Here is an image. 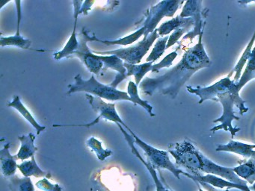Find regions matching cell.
I'll list each match as a JSON object with an SVG mask.
<instances>
[{"label": "cell", "mask_w": 255, "mask_h": 191, "mask_svg": "<svg viewBox=\"0 0 255 191\" xmlns=\"http://www.w3.org/2000/svg\"><path fill=\"white\" fill-rule=\"evenodd\" d=\"M203 33L199 35L198 43L185 52L177 65L162 76L147 77L141 82L140 89L143 94L152 96L159 93L175 98L182 87L197 71L211 66V60L203 45Z\"/></svg>", "instance_id": "cell-1"}, {"label": "cell", "mask_w": 255, "mask_h": 191, "mask_svg": "<svg viewBox=\"0 0 255 191\" xmlns=\"http://www.w3.org/2000/svg\"><path fill=\"white\" fill-rule=\"evenodd\" d=\"M187 91L191 94H195L200 97L199 104H202L205 100H213L219 101L223 107V113L219 119L213 122H221L220 125L215 126L210 131L216 132L218 130L223 129L225 131H230L231 137L234 138L235 134L240 131V128H234L232 125L233 120H239L240 117L236 116L234 110V106H237L242 115L249 110L245 106L246 101L240 96V90L238 84L231 81L230 78H225L214 85L207 88L197 87L196 88L191 86L186 87Z\"/></svg>", "instance_id": "cell-2"}, {"label": "cell", "mask_w": 255, "mask_h": 191, "mask_svg": "<svg viewBox=\"0 0 255 191\" xmlns=\"http://www.w3.org/2000/svg\"><path fill=\"white\" fill-rule=\"evenodd\" d=\"M168 152L175 159V165L186 169L192 176H200L202 173L216 175L237 185H247V182L234 173V169L215 164L186 140L169 145Z\"/></svg>", "instance_id": "cell-3"}, {"label": "cell", "mask_w": 255, "mask_h": 191, "mask_svg": "<svg viewBox=\"0 0 255 191\" xmlns=\"http://www.w3.org/2000/svg\"><path fill=\"white\" fill-rule=\"evenodd\" d=\"M75 83L68 85L67 95H71L74 93L86 92L91 95L96 96L99 98H105L110 101H129L130 97L128 93L119 91L116 88L100 83L92 75L89 80H86L78 74L74 77Z\"/></svg>", "instance_id": "cell-4"}, {"label": "cell", "mask_w": 255, "mask_h": 191, "mask_svg": "<svg viewBox=\"0 0 255 191\" xmlns=\"http://www.w3.org/2000/svg\"><path fill=\"white\" fill-rule=\"evenodd\" d=\"M160 36L156 28L153 32L150 33L147 37H144L142 40L136 44L125 48V49H116V50L106 51V52H98L93 51V53L100 54L101 55H116L121 59L129 64H138L141 62L143 57L147 53L150 48L153 45V42L159 39Z\"/></svg>", "instance_id": "cell-5"}, {"label": "cell", "mask_w": 255, "mask_h": 191, "mask_svg": "<svg viewBox=\"0 0 255 191\" xmlns=\"http://www.w3.org/2000/svg\"><path fill=\"white\" fill-rule=\"evenodd\" d=\"M128 130L130 132L131 135L133 137L135 143H136L144 150V153L147 156V162L150 163L153 168L158 169V170L164 169V170H169L177 179H180V174H183L184 172L171 162L168 152L163 150H159V149L150 146L145 142L141 140L133 131H132L130 128H129Z\"/></svg>", "instance_id": "cell-6"}, {"label": "cell", "mask_w": 255, "mask_h": 191, "mask_svg": "<svg viewBox=\"0 0 255 191\" xmlns=\"http://www.w3.org/2000/svg\"><path fill=\"white\" fill-rule=\"evenodd\" d=\"M184 1L173 0V1H159L156 5L150 7L145 13V16L143 27L146 29L144 37H147L150 33L153 32L156 29V25L160 22L161 19L165 16H174L175 12L180 8Z\"/></svg>", "instance_id": "cell-7"}, {"label": "cell", "mask_w": 255, "mask_h": 191, "mask_svg": "<svg viewBox=\"0 0 255 191\" xmlns=\"http://www.w3.org/2000/svg\"><path fill=\"white\" fill-rule=\"evenodd\" d=\"M86 99L89 101L92 109L96 113L99 114V116L97 117L95 120L92 121L90 123L83 124V125H53V127H63V126H79V127H89L93 126L100 122L101 119H106L107 121L116 122V124L119 123L124 125L127 129L129 127L126 125L122 120V118L118 113L116 108V104L115 103H107L102 100V98L99 97L93 96L91 94H86Z\"/></svg>", "instance_id": "cell-8"}, {"label": "cell", "mask_w": 255, "mask_h": 191, "mask_svg": "<svg viewBox=\"0 0 255 191\" xmlns=\"http://www.w3.org/2000/svg\"><path fill=\"white\" fill-rule=\"evenodd\" d=\"M92 41L91 34L83 28L81 34L79 36V48L71 57H77L91 73L98 74L103 70L104 64L98 58V55L94 54L88 46L87 43Z\"/></svg>", "instance_id": "cell-9"}, {"label": "cell", "mask_w": 255, "mask_h": 191, "mask_svg": "<svg viewBox=\"0 0 255 191\" xmlns=\"http://www.w3.org/2000/svg\"><path fill=\"white\" fill-rule=\"evenodd\" d=\"M202 1H187L183 6V10L180 16L183 18L192 17L195 20V26L193 29L191 30L186 35L183 37V40L189 39L192 42L194 37L197 35H201L204 32V26L206 22H203V19L207 17L209 10L207 8H203Z\"/></svg>", "instance_id": "cell-10"}, {"label": "cell", "mask_w": 255, "mask_h": 191, "mask_svg": "<svg viewBox=\"0 0 255 191\" xmlns=\"http://www.w3.org/2000/svg\"><path fill=\"white\" fill-rule=\"evenodd\" d=\"M83 3V1H73L74 7V19H75L74 30H73L72 34H71L69 40L67 42L66 45H65L63 49L59 51V52H55L54 55H53V58L56 60H60L63 58L71 57L79 48L80 43H79V40L77 38V25L78 16L80 15V10Z\"/></svg>", "instance_id": "cell-11"}, {"label": "cell", "mask_w": 255, "mask_h": 191, "mask_svg": "<svg viewBox=\"0 0 255 191\" xmlns=\"http://www.w3.org/2000/svg\"><path fill=\"white\" fill-rule=\"evenodd\" d=\"M98 55L99 59L104 63V68L112 69V70H116L118 72V74L116 75L114 81L110 84V86L113 88H117L118 85L127 79V70L125 67V63L123 62V60L119 58V57L116 55Z\"/></svg>", "instance_id": "cell-12"}, {"label": "cell", "mask_w": 255, "mask_h": 191, "mask_svg": "<svg viewBox=\"0 0 255 191\" xmlns=\"http://www.w3.org/2000/svg\"><path fill=\"white\" fill-rule=\"evenodd\" d=\"M101 184L108 191H135V184L132 179H128L125 176H116L109 174L104 176Z\"/></svg>", "instance_id": "cell-13"}, {"label": "cell", "mask_w": 255, "mask_h": 191, "mask_svg": "<svg viewBox=\"0 0 255 191\" xmlns=\"http://www.w3.org/2000/svg\"><path fill=\"white\" fill-rule=\"evenodd\" d=\"M10 143H7L3 149L0 151V161H1V172L7 179L16 176L17 166V158L16 155H11L9 152Z\"/></svg>", "instance_id": "cell-14"}, {"label": "cell", "mask_w": 255, "mask_h": 191, "mask_svg": "<svg viewBox=\"0 0 255 191\" xmlns=\"http://www.w3.org/2000/svg\"><path fill=\"white\" fill-rule=\"evenodd\" d=\"M183 175L193 179V180L196 181V182H199L201 184H210V185H213V186L219 187V188H221L228 187V188H238V189L242 190L243 191H251L250 188H248L247 185L244 186V185H237V184L233 183V182H229V181L219 179V178L216 177V176H213V175L208 174L207 176H195L188 174L186 173H183Z\"/></svg>", "instance_id": "cell-15"}, {"label": "cell", "mask_w": 255, "mask_h": 191, "mask_svg": "<svg viewBox=\"0 0 255 191\" xmlns=\"http://www.w3.org/2000/svg\"><path fill=\"white\" fill-rule=\"evenodd\" d=\"M195 26V20L193 18H183L179 15L177 17L173 18L171 20L162 23L158 29L159 35L162 37V36L168 35L171 31H175L176 29L182 27Z\"/></svg>", "instance_id": "cell-16"}, {"label": "cell", "mask_w": 255, "mask_h": 191, "mask_svg": "<svg viewBox=\"0 0 255 191\" xmlns=\"http://www.w3.org/2000/svg\"><path fill=\"white\" fill-rule=\"evenodd\" d=\"M7 105L8 107H13V108L15 109L16 110H17L18 113H20V114L29 122V124H31V125L34 127V128H35V130L37 131V134L38 135H39L41 134V132L44 131L45 130L46 127L44 125H41L38 122H37L36 119L33 117L32 114H31L30 112L29 111L27 108L25 107L24 104L22 103L21 100H20V97L19 96H15L13 98L12 101H10L9 103L7 104Z\"/></svg>", "instance_id": "cell-17"}, {"label": "cell", "mask_w": 255, "mask_h": 191, "mask_svg": "<svg viewBox=\"0 0 255 191\" xmlns=\"http://www.w3.org/2000/svg\"><path fill=\"white\" fill-rule=\"evenodd\" d=\"M36 137L35 134L30 133L28 135H22L18 137L21 143L20 150L16 155L17 159L24 161L28 158L35 156V152L38 151V147L35 146V140Z\"/></svg>", "instance_id": "cell-18"}, {"label": "cell", "mask_w": 255, "mask_h": 191, "mask_svg": "<svg viewBox=\"0 0 255 191\" xmlns=\"http://www.w3.org/2000/svg\"><path fill=\"white\" fill-rule=\"evenodd\" d=\"M255 149V144H246V143L231 140L228 144L220 145L218 146L216 151L217 152H234V153L250 158L251 157L255 156V151L253 150Z\"/></svg>", "instance_id": "cell-19"}, {"label": "cell", "mask_w": 255, "mask_h": 191, "mask_svg": "<svg viewBox=\"0 0 255 191\" xmlns=\"http://www.w3.org/2000/svg\"><path fill=\"white\" fill-rule=\"evenodd\" d=\"M17 168L21 172L23 177L30 178L31 176H35L36 178H47V176L51 177L50 173H47V172L40 168L35 161V156L32 157L29 161H23L21 164H18Z\"/></svg>", "instance_id": "cell-20"}, {"label": "cell", "mask_w": 255, "mask_h": 191, "mask_svg": "<svg viewBox=\"0 0 255 191\" xmlns=\"http://www.w3.org/2000/svg\"><path fill=\"white\" fill-rule=\"evenodd\" d=\"M125 67L127 70V76H133L135 85L138 86L146 74L151 71L153 68V62H146L142 64H129L125 63Z\"/></svg>", "instance_id": "cell-21"}, {"label": "cell", "mask_w": 255, "mask_h": 191, "mask_svg": "<svg viewBox=\"0 0 255 191\" xmlns=\"http://www.w3.org/2000/svg\"><path fill=\"white\" fill-rule=\"evenodd\" d=\"M146 29L144 27H141L140 29L137 30L135 32L129 35L126 36L123 38L119 39V40H100L98 37L95 36V34H92L91 35L92 37V41L101 42V43H104L106 45H122V46H128V45L132 44L134 42L136 41L138 39H139L143 34H145Z\"/></svg>", "instance_id": "cell-22"}, {"label": "cell", "mask_w": 255, "mask_h": 191, "mask_svg": "<svg viewBox=\"0 0 255 191\" xmlns=\"http://www.w3.org/2000/svg\"><path fill=\"white\" fill-rule=\"evenodd\" d=\"M255 34H253L252 40L249 42V45H248L247 47H246V50L243 52L241 58L239 60L237 65L231 70V73L228 74V78H231V76H233V74L236 73L235 77H234V80H233L236 84H238L239 82H240V79H241L242 70H243V67H244L246 63L247 62L248 60H249V58H250L252 51V46H253L254 43H255Z\"/></svg>", "instance_id": "cell-23"}, {"label": "cell", "mask_w": 255, "mask_h": 191, "mask_svg": "<svg viewBox=\"0 0 255 191\" xmlns=\"http://www.w3.org/2000/svg\"><path fill=\"white\" fill-rule=\"evenodd\" d=\"M234 171L237 176L246 179L249 183H253L255 181V156L251 157L247 161L234 168Z\"/></svg>", "instance_id": "cell-24"}, {"label": "cell", "mask_w": 255, "mask_h": 191, "mask_svg": "<svg viewBox=\"0 0 255 191\" xmlns=\"http://www.w3.org/2000/svg\"><path fill=\"white\" fill-rule=\"evenodd\" d=\"M8 179L11 191H35V187L30 178L20 177L16 175Z\"/></svg>", "instance_id": "cell-25"}, {"label": "cell", "mask_w": 255, "mask_h": 191, "mask_svg": "<svg viewBox=\"0 0 255 191\" xmlns=\"http://www.w3.org/2000/svg\"><path fill=\"white\" fill-rule=\"evenodd\" d=\"M128 94L129 96L130 97L132 102L144 107L147 110V113L150 114V116H155L154 113H153V107L147 101L140 98L139 96H138V86L132 81L129 82V84H128Z\"/></svg>", "instance_id": "cell-26"}, {"label": "cell", "mask_w": 255, "mask_h": 191, "mask_svg": "<svg viewBox=\"0 0 255 191\" xmlns=\"http://www.w3.org/2000/svg\"><path fill=\"white\" fill-rule=\"evenodd\" d=\"M255 79V46L252 51L250 58L248 61L247 66L244 73L242 75L241 79L238 83L239 90H241L248 82Z\"/></svg>", "instance_id": "cell-27"}, {"label": "cell", "mask_w": 255, "mask_h": 191, "mask_svg": "<svg viewBox=\"0 0 255 191\" xmlns=\"http://www.w3.org/2000/svg\"><path fill=\"white\" fill-rule=\"evenodd\" d=\"M86 145L89 149H92L95 155H97V158L101 161H104L109 157L112 156L113 155V152L110 149H105L103 148L102 143L98 139L95 137H90L86 141Z\"/></svg>", "instance_id": "cell-28"}, {"label": "cell", "mask_w": 255, "mask_h": 191, "mask_svg": "<svg viewBox=\"0 0 255 191\" xmlns=\"http://www.w3.org/2000/svg\"><path fill=\"white\" fill-rule=\"evenodd\" d=\"M32 41L29 39L24 38L23 36H10V37H0V46L4 47L6 46H14L21 49H30Z\"/></svg>", "instance_id": "cell-29"}, {"label": "cell", "mask_w": 255, "mask_h": 191, "mask_svg": "<svg viewBox=\"0 0 255 191\" xmlns=\"http://www.w3.org/2000/svg\"><path fill=\"white\" fill-rule=\"evenodd\" d=\"M168 39H169V37H168V36L158 39L154 47L153 48L150 55L146 59L147 62L153 63L163 55L165 49H166Z\"/></svg>", "instance_id": "cell-30"}, {"label": "cell", "mask_w": 255, "mask_h": 191, "mask_svg": "<svg viewBox=\"0 0 255 191\" xmlns=\"http://www.w3.org/2000/svg\"><path fill=\"white\" fill-rule=\"evenodd\" d=\"M178 49H177V50L174 51V52L168 54L160 62L158 63V64H153L151 71L153 72V73H158L161 69L168 68L170 66L172 65L173 61L177 58V55H178V54H177V50H178Z\"/></svg>", "instance_id": "cell-31"}, {"label": "cell", "mask_w": 255, "mask_h": 191, "mask_svg": "<svg viewBox=\"0 0 255 191\" xmlns=\"http://www.w3.org/2000/svg\"><path fill=\"white\" fill-rule=\"evenodd\" d=\"M36 188L42 191H62V187L58 184H52L47 178H43L36 184Z\"/></svg>", "instance_id": "cell-32"}, {"label": "cell", "mask_w": 255, "mask_h": 191, "mask_svg": "<svg viewBox=\"0 0 255 191\" xmlns=\"http://www.w3.org/2000/svg\"><path fill=\"white\" fill-rule=\"evenodd\" d=\"M190 29V27H182V28H179L176 29L175 31L171 34L169 39H168L166 49H168V48L172 46L173 45L175 44V43L178 41L179 39L181 37V36L183 35V34H185V33L188 32V31L189 32V31H191Z\"/></svg>", "instance_id": "cell-33"}, {"label": "cell", "mask_w": 255, "mask_h": 191, "mask_svg": "<svg viewBox=\"0 0 255 191\" xmlns=\"http://www.w3.org/2000/svg\"><path fill=\"white\" fill-rule=\"evenodd\" d=\"M95 1H84L82 4L81 8L80 10V14L87 15L89 10L92 8V6L95 4Z\"/></svg>", "instance_id": "cell-34"}, {"label": "cell", "mask_w": 255, "mask_h": 191, "mask_svg": "<svg viewBox=\"0 0 255 191\" xmlns=\"http://www.w3.org/2000/svg\"><path fill=\"white\" fill-rule=\"evenodd\" d=\"M156 191H173L171 190L168 189V188L167 187L164 186L163 184H162L161 186L158 187L156 188Z\"/></svg>", "instance_id": "cell-35"}, {"label": "cell", "mask_w": 255, "mask_h": 191, "mask_svg": "<svg viewBox=\"0 0 255 191\" xmlns=\"http://www.w3.org/2000/svg\"><path fill=\"white\" fill-rule=\"evenodd\" d=\"M250 190L252 189V190H253L254 191H255V185H252V187H250Z\"/></svg>", "instance_id": "cell-36"}]
</instances>
